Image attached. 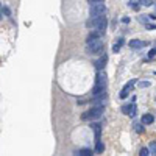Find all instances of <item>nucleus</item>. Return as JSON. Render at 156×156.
Segmentation results:
<instances>
[{
    "instance_id": "9",
    "label": "nucleus",
    "mask_w": 156,
    "mask_h": 156,
    "mask_svg": "<svg viewBox=\"0 0 156 156\" xmlns=\"http://www.w3.org/2000/svg\"><path fill=\"white\" fill-rule=\"evenodd\" d=\"M92 128H94V133H95V139L100 141V133H102V126H100V124H94Z\"/></svg>"
},
{
    "instance_id": "21",
    "label": "nucleus",
    "mask_w": 156,
    "mask_h": 156,
    "mask_svg": "<svg viewBox=\"0 0 156 156\" xmlns=\"http://www.w3.org/2000/svg\"><path fill=\"white\" fill-rule=\"evenodd\" d=\"M98 2H105V0H89V3H98Z\"/></svg>"
},
{
    "instance_id": "17",
    "label": "nucleus",
    "mask_w": 156,
    "mask_h": 156,
    "mask_svg": "<svg viewBox=\"0 0 156 156\" xmlns=\"http://www.w3.org/2000/svg\"><path fill=\"white\" fill-rule=\"evenodd\" d=\"M139 3H142L144 6H150V5H152L153 2H152V0H141V2H139Z\"/></svg>"
},
{
    "instance_id": "2",
    "label": "nucleus",
    "mask_w": 156,
    "mask_h": 156,
    "mask_svg": "<svg viewBox=\"0 0 156 156\" xmlns=\"http://www.w3.org/2000/svg\"><path fill=\"white\" fill-rule=\"evenodd\" d=\"M106 86H108V78H106V74L102 70H98L97 74V78H95V84L92 87V95H97V94H102L106 91Z\"/></svg>"
},
{
    "instance_id": "18",
    "label": "nucleus",
    "mask_w": 156,
    "mask_h": 156,
    "mask_svg": "<svg viewBox=\"0 0 156 156\" xmlns=\"http://www.w3.org/2000/svg\"><path fill=\"white\" fill-rule=\"evenodd\" d=\"M150 86V81H141L139 83V87H148Z\"/></svg>"
},
{
    "instance_id": "4",
    "label": "nucleus",
    "mask_w": 156,
    "mask_h": 156,
    "mask_svg": "<svg viewBox=\"0 0 156 156\" xmlns=\"http://www.w3.org/2000/svg\"><path fill=\"white\" fill-rule=\"evenodd\" d=\"M89 11H91V17H95V16H103L105 13H106V6H105L103 2L92 3L91 8H89Z\"/></svg>"
},
{
    "instance_id": "8",
    "label": "nucleus",
    "mask_w": 156,
    "mask_h": 156,
    "mask_svg": "<svg viewBox=\"0 0 156 156\" xmlns=\"http://www.w3.org/2000/svg\"><path fill=\"white\" fill-rule=\"evenodd\" d=\"M153 120H155V117L152 114H145V116H142V124L144 125H150V124H153Z\"/></svg>"
},
{
    "instance_id": "14",
    "label": "nucleus",
    "mask_w": 156,
    "mask_h": 156,
    "mask_svg": "<svg viewBox=\"0 0 156 156\" xmlns=\"http://www.w3.org/2000/svg\"><path fill=\"white\" fill-rule=\"evenodd\" d=\"M139 155H141V156H148V155H152V153H150V148H141Z\"/></svg>"
},
{
    "instance_id": "3",
    "label": "nucleus",
    "mask_w": 156,
    "mask_h": 156,
    "mask_svg": "<svg viewBox=\"0 0 156 156\" xmlns=\"http://www.w3.org/2000/svg\"><path fill=\"white\" fill-rule=\"evenodd\" d=\"M105 113V106L102 105H95L92 109H89L87 113L83 114V119H100Z\"/></svg>"
},
{
    "instance_id": "20",
    "label": "nucleus",
    "mask_w": 156,
    "mask_h": 156,
    "mask_svg": "<svg viewBox=\"0 0 156 156\" xmlns=\"http://www.w3.org/2000/svg\"><path fill=\"white\" fill-rule=\"evenodd\" d=\"M137 2H136V0H131V2H130V6L131 8H137V5H136Z\"/></svg>"
},
{
    "instance_id": "7",
    "label": "nucleus",
    "mask_w": 156,
    "mask_h": 156,
    "mask_svg": "<svg viewBox=\"0 0 156 156\" xmlns=\"http://www.w3.org/2000/svg\"><path fill=\"white\" fill-rule=\"evenodd\" d=\"M145 41H139V39H133V41H130V47L131 48H142L144 46H145Z\"/></svg>"
},
{
    "instance_id": "5",
    "label": "nucleus",
    "mask_w": 156,
    "mask_h": 156,
    "mask_svg": "<svg viewBox=\"0 0 156 156\" xmlns=\"http://www.w3.org/2000/svg\"><path fill=\"white\" fill-rule=\"evenodd\" d=\"M122 113L130 116V117H134L136 116V105L134 103H130V105H125V106H122Z\"/></svg>"
},
{
    "instance_id": "11",
    "label": "nucleus",
    "mask_w": 156,
    "mask_h": 156,
    "mask_svg": "<svg viewBox=\"0 0 156 156\" xmlns=\"http://www.w3.org/2000/svg\"><path fill=\"white\" fill-rule=\"evenodd\" d=\"M75 155H78V156H91L92 152L89 148H83V150H80V152H77Z\"/></svg>"
},
{
    "instance_id": "12",
    "label": "nucleus",
    "mask_w": 156,
    "mask_h": 156,
    "mask_svg": "<svg viewBox=\"0 0 156 156\" xmlns=\"http://www.w3.org/2000/svg\"><path fill=\"white\" fill-rule=\"evenodd\" d=\"M122 44H124V39H119V42H117V44H114V47H113V52H114V53H117V52L120 50Z\"/></svg>"
},
{
    "instance_id": "10",
    "label": "nucleus",
    "mask_w": 156,
    "mask_h": 156,
    "mask_svg": "<svg viewBox=\"0 0 156 156\" xmlns=\"http://www.w3.org/2000/svg\"><path fill=\"white\" fill-rule=\"evenodd\" d=\"M105 150V145L102 141H95V153H103Z\"/></svg>"
},
{
    "instance_id": "13",
    "label": "nucleus",
    "mask_w": 156,
    "mask_h": 156,
    "mask_svg": "<svg viewBox=\"0 0 156 156\" xmlns=\"http://www.w3.org/2000/svg\"><path fill=\"white\" fill-rule=\"evenodd\" d=\"M148 148H150V153L152 155H156V142H152L148 145Z\"/></svg>"
},
{
    "instance_id": "1",
    "label": "nucleus",
    "mask_w": 156,
    "mask_h": 156,
    "mask_svg": "<svg viewBox=\"0 0 156 156\" xmlns=\"http://www.w3.org/2000/svg\"><path fill=\"white\" fill-rule=\"evenodd\" d=\"M86 52H87V55H100L103 52V42L100 41V38H97L94 33H91L87 38Z\"/></svg>"
},
{
    "instance_id": "16",
    "label": "nucleus",
    "mask_w": 156,
    "mask_h": 156,
    "mask_svg": "<svg viewBox=\"0 0 156 156\" xmlns=\"http://www.w3.org/2000/svg\"><path fill=\"white\" fill-rule=\"evenodd\" d=\"M2 14H5V16H9V14H11L9 8H8V6H3V8H2Z\"/></svg>"
},
{
    "instance_id": "19",
    "label": "nucleus",
    "mask_w": 156,
    "mask_h": 156,
    "mask_svg": "<svg viewBox=\"0 0 156 156\" xmlns=\"http://www.w3.org/2000/svg\"><path fill=\"white\" fill-rule=\"evenodd\" d=\"M153 56H156V48H152L148 52V58H153Z\"/></svg>"
},
{
    "instance_id": "15",
    "label": "nucleus",
    "mask_w": 156,
    "mask_h": 156,
    "mask_svg": "<svg viewBox=\"0 0 156 156\" xmlns=\"http://www.w3.org/2000/svg\"><path fill=\"white\" fill-rule=\"evenodd\" d=\"M134 128H136L137 133H141V134H142L144 131H145V130H144V125H141V124H134Z\"/></svg>"
},
{
    "instance_id": "6",
    "label": "nucleus",
    "mask_w": 156,
    "mask_h": 156,
    "mask_svg": "<svg viewBox=\"0 0 156 156\" xmlns=\"http://www.w3.org/2000/svg\"><path fill=\"white\" fill-rule=\"evenodd\" d=\"M106 63H108V56H106V55H102V56L95 61V64H94V66H95L97 70H102L105 66H106Z\"/></svg>"
}]
</instances>
